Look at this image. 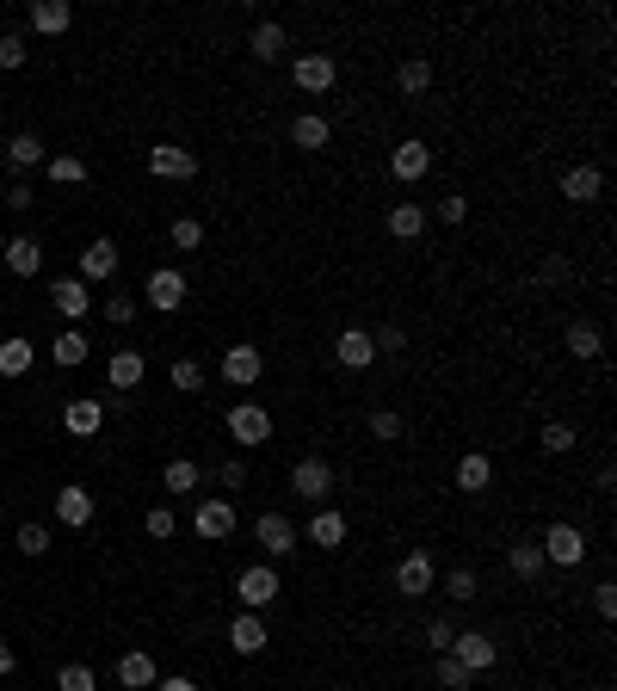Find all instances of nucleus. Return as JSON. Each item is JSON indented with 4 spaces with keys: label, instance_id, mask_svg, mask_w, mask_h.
Segmentation results:
<instances>
[{
    "label": "nucleus",
    "instance_id": "13d9d810",
    "mask_svg": "<svg viewBox=\"0 0 617 691\" xmlns=\"http://www.w3.org/2000/svg\"><path fill=\"white\" fill-rule=\"evenodd\" d=\"M155 691H198V679H186V673H179V679H155Z\"/></svg>",
    "mask_w": 617,
    "mask_h": 691
},
{
    "label": "nucleus",
    "instance_id": "0eeeda50",
    "mask_svg": "<svg viewBox=\"0 0 617 691\" xmlns=\"http://www.w3.org/2000/svg\"><path fill=\"white\" fill-rule=\"evenodd\" d=\"M229 439H235V445H266V439H272V414H266L260 402H235V408H229Z\"/></svg>",
    "mask_w": 617,
    "mask_h": 691
},
{
    "label": "nucleus",
    "instance_id": "72a5a7b5",
    "mask_svg": "<svg viewBox=\"0 0 617 691\" xmlns=\"http://www.w3.org/2000/svg\"><path fill=\"white\" fill-rule=\"evenodd\" d=\"M395 87H402L408 99H420V93H432V62H426V56H408L402 68H395Z\"/></svg>",
    "mask_w": 617,
    "mask_h": 691
},
{
    "label": "nucleus",
    "instance_id": "6e6552de",
    "mask_svg": "<svg viewBox=\"0 0 617 691\" xmlns=\"http://www.w3.org/2000/svg\"><path fill=\"white\" fill-rule=\"evenodd\" d=\"M395 593L402 599H426L432 593V550H408L395 562Z\"/></svg>",
    "mask_w": 617,
    "mask_h": 691
},
{
    "label": "nucleus",
    "instance_id": "09e8293b",
    "mask_svg": "<svg viewBox=\"0 0 617 691\" xmlns=\"http://www.w3.org/2000/svg\"><path fill=\"white\" fill-rule=\"evenodd\" d=\"M25 38H19V31H0V68H25Z\"/></svg>",
    "mask_w": 617,
    "mask_h": 691
},
{
    "label": "nucleus",
    "instance_id": "4be33fe9",
    "mask_svg": "<svg viewBox=\"0 0 617 691\" xmlns=\"http://www.w3.org/2000/svg\"><path fill=\"white\" fill-rule=\"evenodd\" d=\"M105 377H112V389H142V377H149V358H142L136 346H124V352L105 358Z\"/></svg>",
    "mask_w": 617,
    "mask_h": 691
},
{
    "label": "nucleus",
    "instance_id": "c85d7f7f",
    "mask_svg": "<svg viewBox=\"0 0 617 691\" xmlns=\"http://www.w3.org/2000/svg\"><path fill=\"white\" fill-rule=\"evenodd\" d=\"M506 568H513L519 580H537V574L550 568V562H543V550H537L531 537H519V543H506Z\"/></svg>",
    "mask_w": 617,
    "mask_h": 691
},
{
    "label": "nucleus",
    "instance_id": "37998d69",
    "mask_svg": "<svg viewBox=\"0 0 617 691\" xmlns=\"http://www.w3.org/2000/svg\"><path fill=\"white\" fill-rule=\"evenodd\" d=\"M56 691H99V679H93V667H81V661H68V667L56 673Z\"/></svg>",
    "mask_w": 617,
    "mask_h": 691
},
{
    "label": "nucleus",
    "instance_id": "7c9ffc66",
    "mask_svg": "<svg viewBox=\"0 0 617 691\" xmlns=\"http://www.w3.org/2000/svg\"><path fill=\"white\" fill-rule=\"evenodd\" d=\"M31 358H38V346H31L25 334L0 340V377H25V371H31Z\"/></svg>",
    "mask_w": 617,
    "mask_h": 691
},
{
    "label": "nucleus",
    "instance_id": "f257e3e1",
    "mask_svg": "<svg viewBox=\"0 0 617 691\" xmlns=\"http://www.w3.org/2000/svg\"><path fill=\"white\" fill-rule=\"evenodd\" d=\"M537 550H543V562H550V568H580V562H587V550H593V543H587V531H580V525L556 519L550 531L537 537Z\"/></svg>",
    "mask_w": 617,
    "mask_h": 691
},
{
    "label": "nucleus",
    "instance_id": "3c124183",
    "mask_svg": "<svg viewBox=\"0 0 617 691\" xmlns=\"http://www.w3.org/2000/svg\"><path fill=\"white\" fill-rule=\"evenodd\" d=\"M216 482H223V494H241V488H247V463H241V457H229L223 469H216Z\"/></svg>",
    "mask_w": 617,
    "mask_h": 691
},
{
    "label": "nucleus",
    "instance_id": "a18cd8bd",
    "mask_svg": "<svg viewBox=\"0 0 617 691\" xmlns=\"http://www.w3.org/2000/svg\"><path fill=\"white\" fill-rule=\"evenodd\" d=\"M371 439H377V445H395V439H402V414L377 408V414H371Z\"/></svg>",
    "mask_w": 617,
    "mask_h": 691
},
{
    "label": "nucleus",
    "instance_id": "f8f14e48",
    "mask_svg": "<svg viewBox=\"0 0 617 691\" xmlns=\"http://www.w3.org/2000/svg\"><path fill=\"white\" fill-rule=\"evenodd\" d=\"M389 173L402 179V186H414V179H426L432 173V149L420 136H408V142H395V155H389Z\"/></svg>",
    "mask_w": 617,
    "mask_h": 691
},
{
    "label": "nucleus",
    "instance_id": "58836bf2",
    "mask_svg": "<svg viewBox=\"0 0 617 691\" xmlns=\"http://www.w3.org/2000/svg\"><path fill=\"white\" fill-rule=\"evenodd\" d=\"M537 445H543V451H550V457H568V451H574L580 439H574V426H568V420H550V426H543V432H537Z\"/></svg>",
    "mask_w": 617,
    "mask_h": 691
},
{
    "label": "nucleus",
    "instance_id": "2f4dec72",
    "mask_svg": "<svg viewBox=\"0 0 617 691\" xmlns=\"http://www.w3.org/2000/svg\"><path fill=\"white\" fill-rule=\"evenodd\" d=\"M38 161H50V155H44V142L31 136V130H19V136L7 142V167H13V173H31Z\"/></svg>",
    "mask_w": 617,
    "mask_h": 691
},
{
    "label": "nucleus",
    "instance_id": "864d4df0",
    "mask_svg": "<svg viewBox=\"0 0 617 691\" xmlns=\"http://www.w3.org/2000/svg\"><path fill=\"white\" fill-rule=\"evenodd\" d=\"M463 216H469V198H457V192H451V198H439V223H451V229H457Z\"/></svg>",
    "mask_w": 617,
    "mask_h": 691
},
{
    "label": "nucleus",
    "instance_id": "f03ea898",
    "mask_svg": "<svg viewBox=\"0 0 617 691\" xmlns=\"http://www.w3.org/2000/svg\"><path fill=\"white\" fill-rule=\"evenodd\" d=\"M278 593H284V580H278L272 562H253V568L235 574V599H241V611H266Z\"/></svg>",
    "mask_w": 617,
    "mask_h": 691
},
{
    "label": "nucleus",
    "instance_id": "1a4fd4ad",
    "mask_svg": "<svg viewBox=\"0 0 617 691\" xmlns=\"http://www.w3.org/2000/svg\"><path fill=\"white\" fill-rule=\"evenodd\" d=\"M75 278H81V284H112V278H118V241H105V235H99V241H87V247H81V272H75Z\"/></svg>",
    "mask_w": 617,
    "mask_h": 691
},
{
    "label": "nucleus",
    "instance_id": "e433bc0d",
    "mask_svg": "<svg viewBox=\"0 0 617 691\" xmlns=\"http://www.w3.org/2000/svg\"><path fill=\"white\" fill-rule=\"evenodd\" d=\"M420 229H426V210H420V204H395V210H389V235H395V241H414Z\"/></svg>",
    "mask_w": 617,
    "mask_h": 691
},
{
    "label": "nucleus",
    "instance_id": "bb28decb",
    "mask_svg": "<svg viewBox=\"0 0 617 691\" xmlns=\"http://www.w3.org/2000/svg\"><path fill=\"white\" fill-rule=\"evenodd\" d=\"M488 482H494V457L488 451H469L457 463V494H488Z\"/></svg>",
    "mask_w": 617,
    "mask_h": 691
},
{
    "label": "nucleus",
    "instance_id": "aec40b11",
    "mask_svg": "<svg viewBox=\"0 0 617 691\" xmlns=\"http://www.w3.org/2000/svg\"><path fill=\"white\" fill-rule=\"evenodd\" d=\"M31 31H38V38H62L68 25H75V7H68V0H31Z\"/></svg>",
    "mask_w": 617,
    "mask_h": 691
},
{
    "label": "nucleus",
    "instance_id": "bf43d9fd",
    "mask_svg": "<svg viewBox=\"0 0 617 691\" xmlns=\"http://www.w3.org/2000/svg\"><path fill=\"white\" fill-rule=\"evenodd\" d=\"M13 667H19V654H13V642H0V679H7Z\"/></svg>",
    "mask_w": 617,
    "mask_h": 691
},
{
    "label": "nucleus",
    "instance_id": "cd10ccee",
    "mask_svg": "<svg viewBox=\"0 0 617 691\" xmlns=\"http://www.w3.org/2000/svg\"><path fill=\"white\" fill-rule=\"evenodd\" d=\"M50 303H56V315H68V321H81L93 297H87V284H81V278H56V284H50Z\"/></svg>",
    "mask_w": 617,
    "mask_h": 691
},
{
    "label": "nucleus",
    "instance_id": "79ce46f5",
    "mask_svg": "<svg viewBox=\"0 0 617 691\" xmlns=\"http://www.w3.org/2000/svg\"><path fill=\"white\" fill-rule=\"evenodd\" d=\"M142 531H149L155 543H167V537L179 531V519H173V506H149V513H142Z\"/></svg>",
    "mask_w": 617,
    "mask_h": 691
},
{
    "label": "nucleus",
    "instance_id": "4d7b16f0",
    "mask_svg": "<svg viewBox=\"0 0 617 691\" xmlns=\"http://www.w3.org/2000/svg\"><path fill=\"white\" fill-rule=\"evenodd\" d=\"M537 278H543V284H562V278H568V260H543Z\"/></svg>",
    "mask_w": 617,
    "mask_h": 691
},
{
    "label": "nucleus",
    "instance_id": "603ef678",
    "mask_svg": "<svg viewBox=\"0 0 617 691\" xmlns=\"http://www.w3.org/2000/svg\"><path fill=\"white\" fill-rule=\"evenodd\" d=\"M105 321H112V327H130V321H136V297H105Z\"/></svg>",
    "mask_w": 617,
    "mask_h": 691
},
{
    "label": "nucleus",
    "instance_id": "b1692460",
    "mask_svg": "<svg viewBox=\"0 0 617 691\" xmlns=\"http://www.w3.org/2000/svg\"><path fill=\"white\" fill-rule=\"evenodd\" d=\"M284 50H290V38H284L278 19H260V25L247 31V56H253V62H278Z\"/></svg>",
    "mask_w": 617,
    "mask_h": 691
},
{
    "label": "nucleus",
    "instance_id": "c03bdc74",
    "mask_svg": "<svg viewBox=\"0 0 617 691\" xmlns=\"http://www.w3.org/2000/svg\"><path fill=\"white\" fill-rule=\"evenodd\" d=\"M167 377H173V389H186V395L204 389V365H198V358H173V371H167Z\"/></svg>",
    "mask_w": 617,
    "mask_h": 691
},
{
    "label": "nucleus",
    "instance_id": "a211bd4d",
    "mask_svg": "<svg viewBox=\"0 0 617 691\" xmlns=\"http://www.w3.org/2000/svg\"><path fill=\"white\" fill-rule=\"evenodd\" d=\"M562 198H568V204H599V198H605V173L587 167V161L568 167V173H562Z\"/></svg>",
    "mask_w": 617,
    "mask_h": 691
},
{
    "label": "nucleus",
    "instance_id": "393cba45",
    "mask_svg": "<svg viewBox=\"0 0 617 691\" xmlns=\"http://www.w3.org/2000/svg\"><path fill=\"white\" fill-rule=\"evenodd\" d=\"M328 136H334V124L328 118H321V112H297V118H290V149H328Z\"/></svg>",
    "mask_w": 617,
    "mask_h": 691
},
{
    "label": "nucleus",
    "instance_id": "49530a36",
    "mask_svg": "<svg viewBox=\"0 0 617 691\" xmlns=\"http://www.w3.org/2000/svg\"><path fill=\"white\" fill-rule=\"evenodd\" d=\"M13 543H19V556L38 562V556L50 550V531H44V525H19V537H13Z\"/></svg>",
    "mask_w": 617,
    "mask_h": 691
},
{
    "label": "nucleus",
    "instance_id": "2eb2a0df",
    "mask_svg": "<svg viewBox=\"0 0 617 691\" xmlns=\"http://www.w3.org/2000/svg\"><path fill=\"white\" fill-rule=\"evenodd\" d=\"M0 260H7L13 278H38L44 272V241L38 235H13L7 247H0Z\"/></svg>",
    "mask_w": 617,
    "mask_h": 691
},
{
    "label": "nucleus",
    "instance_id": "dca6fc26",
    "mask_svg": "<svg viewBox=\"0 0 617 691\" xmlns=\"http://www.w3.org/2000/svg\"><path fill=\"white\" fill-rule=\"evenodd\" d=\"M149 173H155V179H192V173H198V155L179 149V142H155V149H149Z\"/></svg>",
    "mask_w": 617,
    "mask_h": 691
},
{
    "label": "nucleus",
    "instance_id": "6e6d98bb",
    "mask_svg": "<svg viewBox=\"0 0 617 691\" xmlns=\"http://www.w3.org/2000/svg\"><path fill=\"white\" fill-rule=\"evenodd\" d=\"M7 204H13V210H31V204H38V192H31V186H25V179H13V192H7Z\"/></svg>",
    "mask_w": 617,
    "mask_h": 691
},
{
    "label": "nucleus",
    "instance_id": "a19ab883",
    "mask_svg": "<svg viewBox=\"0 0 617 691\" xmlns=\"http://www.w3.org/2000/svg\"><path fill=\"white\" fill-rule=\"evenodd\" d=\"M167 241L192 253V247H204V223H198V216H173V229H167Z\"/></svg>",
    "mask_w": 617,
    "mask_h": 691
},
{
    "label": "nucleus",
    "instance_id": "412c9836",
    "mask_svg": "<svg viewBox=\"0 0 617 691\" xmlns=\"http://www.w3.org/2000/svg\"><path fill=\"white\" fill-rule=\"evenodd\" d=\"M155 679H161L155 654H142V648L118 654V685H124V691H155Z\"/></svg>",
    "mask_w": 617,
    "mask_h": 691
},
{
    "label": "nucleus",
    "instance_id": "423d86ee",
    "mask_svg": "<svg viewBox=\"0 0 617 691\" xmlns=\"http://www.w3.org/2000/svg\"><path fill=\"white\" fill-rule=\"evenodd\" d=\"M192 531H198L204 543H223V537H235V500H223V494L198 500V513H192Z\"/></svg>",
    "mask_w": 617,
    "mask_h": 691
},
{
    "label": "nucleus",
    "instance_id": "6ab92c4d",
    "mask_svg": "<svg viewBox=\"0 0 617 691\" xmlns=\"http://www.w3.org/2000/svg\"><path fill=\"white\" fill-rule=\"evenodd\" d=\"M62 426H68V439H93V432L105 426V402H93V395H75V402L62 408Z\"/></svg>",
    "mask_w": 617,
    "mask_h": 691
},
{
    "label": "nucleus",
    "instance_id": "de8ad7c7",
    "mask_svg": "<svg viewBox=\"0 0 617 691\" xmlns=\"http://www.w3.org/2000/svg\"><path fill=\"white\" fill-rule=\"evenodd\" d=\"M371 346H377V358H395V352H408V334H402V327H377V334H371Z\"/></svg>",
    "mask_w": 617,
    "mask_h": 691
},
{
    "label": "nucleus",
    "instance_id": "39448f33",
    "mask_svg": "<svg viewBox=\"0 0 617 691\" xmlns=\"http://www.w3.org/2000/svg\"><path fill=\"white\" fill-rule=\"evenodd\" d=\"M445 654H451L457 667H469V673H488V667L500 661V642H494V636H482V630H457Z\"/></svg>",
    "mask_w": 617,
    "mask_h": 691
},
{
    "label": "nucleus",
    "instance_id": "5701e85b",
    "mask_svg": "<svg viewBox=\"0 0 617 691\" xmlns=\"http://www.w3.org/2000/svg\"><path fill=\"white\" fill-rule=\"evenodd\" d=\"M229 648H235V654H247V661L266 648V624H260V611H235V617H229Z\"/></svg>",
    "mask_w": 617,
    "mask_h": 691
},
{
    "label": "nucleus",
    "instance_id": "5fc2aeb1",
    "mask_svg": "<svg viewBox=\"0 0 617 691\" xmlns=\"http://www.w3.org/2000/svg\"><path fill=\"white\" fill-rule=\"evenodd\" d=\"M593 611H599V617H617V587H611V580H599V587H593Z\"/></svg>",
    "mask_w": 617,
    "mask_h": 691
},
{
    "label": "nucleus",
    "instance_id": "4c0bfd02",
    "mask_svg": "<svg viewBox=\"0 0 617 691\" xmlns=\"http://www.w3.org/2000/svg\"><path fill=\"white\" fill-rule=\"evenodd\" d=\"M445 599H451V605L482 599V580H476V568H451V574H445Z\"/></svg>",
    "mask_w": 617,
    "mask_h": 691
},
{
    "label": "nucleus",
    "instance_id": "c9c22d12",
    "mask_svg": "<svg viewBox=\"0 0 617 691\" xmlns=\"http://www.w3.org/2000/svg\"><path fill=\"white\" fill-rule=\"evenodd\" d=\"M432 679H439V691H469V685H476V673L457 667L451 654H432Z\"/></svg>",
    "mask_w": 617,
    "mask_h": 691
},
{
    "label": "nucleus",
    "instance_id": "8fccbe9b",
    "mask_svg": "<svg viewBox=\"0 0 617 691\" xmlns=\"http://www.w3.org/2000/svg\"><path fill=\"white\" fill-rule=\"evenodd\" d=\"M451 636H457L451 617H432V624H426V648H432V654H445V648H451Z\"/></svg>",
    "mask_w": 617,
    "mask_h": 691
},
{
    "label": "nucleus",
    "instance_id": "c756f323",
    "mask_svg": "<svg viewBox=\"0 0 617 691\" xmlns=\"http://www.w3.org/2000/svg\"><path fill=\"white\" fill-rule=\"evenodd\" d=\"M198 482H204V469H198L192 457H173V463L161 469V488H167V494H198Z\"/></svg>",
    "mask_w": 617,
    "mask_h": 691
},
{
    "label": "nucleus",
    "instance_id": "f3484780",
    "mask_svg": "<svg viewBox=\"0 0 617 691\" xmlns=\"http://www.w3.org/2000/svg\"><path fill=\"white\" fill-rule=\"evenodd\" d=\"M253 537H260L266 556H290V550H297V525H290L284 513H260V519H253Z\"/></svg>",
    "mask_w": 617,
    "mask_h": 691
},
{
    "label": "nucleus",
    "instance_id": "a878e982",
    "mask_svg": "<svg viewBox=\"0 0 617 691\" xmlns=\"http://www.w3.org/2000/svg\"><path fill=\"white\" fill-rule=\"evenodd\" d=\"M309 543H321V550H340V543H346V513H340V506H315Z\"/></svg>",
    "mask_w": 617,
    "mask_h": 691
},
{
    "label": "nucleus",
    "instance_id": "7ed1b4c3",
    "mask_svg": "<svg viewBox=\"0 0 617 691\" xmlns=\"http://www.w3.org/2000/svg\"><path fill=\"white\" fill-rule=\"evenodd\" d=\"M290 494L309 500V506H328V494H334V463H328V457H303L297 469H290Z\"/></svg>",
    "mask_w": 617,
    "mask_h": 691
},
{
    "label": "nucleus",
    "instance_id": "ea45409f",
    "mask_svg": "<svg viewBox=\"0 0 617 691\" xmlns=\"http://www.w3.org/2000/svg\"><path fill=\"white\" fill-rule=\"evenodd\" d=\"M44 173L56 179V186H81V179H87V161H75V155H50Z\"/></svg>",
    "mask_w": 617,
    "mask_h": 691
},
{
    "label": "nucleus",
    "instance_id": "473e14b6",
    "mask_svg": "<svg viewBox=\"0 0 617 691\" xmlns=\"http://www.w3.org/2000/svg\"><path fill=\"white\" fill-rule=\"evenodd\" d=\"M50 352H56V365H62V371H75V365H87V352H93V346H87V334H81V327H62Z\"/></svg>",
    "mask_w": 617,
    "mask_h": 691
},
{
    "label": "nucleus",
    "instance_id": "4468645a",
    "mask_svg": "<svg viewBox=\"0 0 617 691\" xmlns=\"http://www.w3.org/2000/svg\"><path fill=\"white\" fill-rule=\"evenodd\" d=\"M290 81H297L303 93H334V56H321V50L297 56L290 62Z\"/></svg>",
    "mask_w": 617,
    "mask_h": 691
},
{
    "label": "nucleus",
    "instance_id": "9d476101",
    "mask_svg": "<svg viewBox=\"0 0 617 691\" xmlns=\"http://www.w3.org/2000/svg\"><path fill=\"white\" fill-rule=\"evenodd\" d=\"M260 377H266L260 346H229V352H223V383H229V389H253Z\"/></svg>",
    "mask_w": 617,
    "mask_h": 691
},
{
    "label": "nucleus",
    "instance_id": "f704fd0d",
    "mask_svg": "<svg viewBox=\"0 0 617 691\" xmlns=\"http://www.w3.org/2000/svg\"><path fill=\"white\" fill-rule=\"evenodd\" d=\"M562 340H568V352H574V358H599V352H605V334H599L593 321H574Z\"/></svg>",
    "mask_w": 617,
    "mask_h": 691
},
{
    "label": "nucleus",
    "instance_id": "9b49d317",
    "mask_svg": "<svg viewBox=\"0 0 617 691\" xmlns=\"http://www.w3.org/2000/svg\"><path fill=\"white\" fill-rule=\"evenodd\" d=\"M93 513H99V500L81 488V482H68V488H56V519L68 525V531H87L93 525Z\"/></svg>",
    "mask_w": 617,
    "mask_h": 691
},
{
    "label": "nucleus",
    "instance_id": "ddd939ff",
    "mask_svg": "<svg viewBox=\"0 0 617 691\" xmlns=\"http://www.w3.org/2000/svg\"><path fill=\"white\" fill-rule=\"evenodd\" d=\"M334 358H340L346 371H371L377 365V346H371L365 327H340V334H334Z\"/></svg>",
    "mask_w": 617,
    "mask_h": 691
},
{
    "label": "nucleus",
    "instance_id": "20e7f679",
    "mask_svg": "<svg viewBox=\"0 0 617 691\" xmlns=\"http://www.w3.org/2000/svg\"><path fill=\"white\" fill-rule=\"evenodd\" d=\"M186 297H192V290H186V272H179V266H155V272H149V284H142V303L161 309V315L186 309Z\"/></svg>",
    "mask_w": 617,
    "mask_h": 691
}]
</instances>
